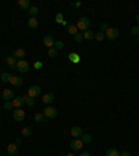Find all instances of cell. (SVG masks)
Instances as JSON below:
<instances>
[{
    "instance_id": "e575fe53",
    "label": "cell",
    "mask_w": 139,
    "mask_h": 156,
    "mask_svg": "<svg viewBox=\"0 0 139 156\" xmlns=\"http://www.w3.org/2000/svg\"><path fill=\"white\" fill-rule=\"evenodd\" d=\"M42 67H43V63H42V61H35V63H34V68H35V70H40Z\"/></svg>"
},
{
    "instance_id": "5b68a950",
    "label": "cell",
    "mask_w": 139,
    "mask_h": 156,
    "mask_svg": "<svg viewBox=\"0 0 139 156\" xmlns=\"http://www.w3.org/2000/svg\"><path fill=\"white\" fill-rule=\"evenodd\" d=\"M13 117H14V120L17 123H21L25 120V112L22 109H15L14 112H13Z\"/></svg>"
},
{
    "instance_id": "1f68e13d",
    "label": "cell",
    "mask_w": 139,
    "mask_h": 156,
    "mask_svg": "<svg viewBox=\"0 0 139 156\" xmlns=\"http://www.w3.org/2000/svg\"><path fill=\"white\" fill-rule=\"evenodd\" d=\"M47 54H49L52 58H54L56 56H57V50H56L54 48H50V49H49V52H47Z\"/></svg>"
},
{
    "instance_id": "9c48e42d",
    "label": "cell",
    "mask_w": 139,
    "mask_h": 156,
    "mask_svg": "<svg viewBox=\"0 0 139 156\" xmlns=\"http://www.w3.org/2000/svg\"><path fill=\"white\" fill-rule=\"evenodd\" d=\"M70 134L74 136V138H81L82 136V134H84V131H82V128L78 126H74L72 128H71V131H70Z\"/></svg>"
},
{
    "instance_id": "277c9868",
    "label": "cell",
    "mask_w": 139,
    "mask_h": 156,
    "mask_svg": "<svg viewBox=\"0 0 139 156\" xmlns=\"http://www.w3.org/2000/svg\"><path fill=\"white\" fill-rule=\"evenodd\" d=\"M40 93H42V89H40V87H38V85H32V87H29L28 88V96H31V98H36V96H39Z\"/></svg>"
},
{
    "instance_id": "3957f363",
    "label": "cell",
    "mask_w": 139,
    "mask_h": 156,
    "mask_svg": "<svg viewBox=\"0 0 139 156\" xmlns=\"http://www.w3.org/2000/svg\"><path fill=\"white\" fill-rule=\"evenodd\" d=\"M104 35H106V38L109 39V40H114V39L118 38L120 32H118V29L117 28H109L106 32H104Z\"/></svg>"
},
{
    "instance_id": "d6986e66",
    "label": "cell",
    "mask_w": 139,
    "mask_h": 156,
    "mask_svg": "<svg viewBox=\"0 0 139 156\" xmlns=\"http://www.w3.org/2000/svg\"><path fill=\"white\" fill-rule=\"evenodd\" d=\"M28 27L29 28H38V25H39V21L36 20V17H31L29 20H28Z\"/></svg>"
},
{
    "instance_id": "d590c367",
    "label": "cell",
    "mask_w": 139,
    "mask_h": 156,
    "mask_svg": "<svg viewBox=\"0 0 139 156\" xmlns=\"http://www.w3.org/2000/svg\"><path fill=\"white\" fill-rule=\"evenodd\" d=\"M64 21V18H63V14L61 13H59V14L56 15V22H59V24H61Z\"/></svg>"
},
{
    "instance_id": "7402d4cb",
    "label": "cell",
    "mask_w": 139,
    "mask_h": 156,
    "mask_svg": "<svg viewBox=\"0 0 139 156\" xmlns=\"http://www.w3.org/2000/svg\"><path fill=\"white\" fill-rule=\"evenodd\" d=\"M67 31H68V34H71L72 36H74L75 34H78V28H77V25H72V24H70L68 27H67Z\"/></svg>"
},
{
    "instance_id": "5bb4252c",
    "label": "cell",
    "mask_w": 139,
    "mask_h": 156,
    "mask_svg": "<svg viewBox=\"0 0 139 156\" xmlns=\"http://www.w3.org/2000/svg\"><path fill=\"white\" fill-rule=\"evenodd\" d=\"M1 98H3L4 100H13V99H14V92H13L11 89H4L3 93H1Z\"/></svg>"
},
{
    "instance_id": "d4e9b609",
    "label": "cell",
    "mask_w": 139,
    "mask_h": 156,
    "mask_svg": "<svg viewBox=\"0 0 139 156\" xmlns=\"http://www.w3.org/2000/svg\"><path fill=\"white\" fill-rule=\"evenodd\" d=\"M82 35H84V39H88V40H90V39L95 38V32H92V31H89V29H86Z\"/></svg>"
},
{
    "instance_id": "484cf974",
    "label": "cell",
    "mask_w": 139,
    "mask_h": 156,
    "mask_svg": "<svg viewBox=\"0 0 139 156\" xmlns=\"http://www.w3.org/2000/svg\"><path fill=\"white\" fill-rule=\"evenodd\" d=\"M106 156H120V152L115 149V148H110L106 152Z\"/></svg>"
},
{
    "instance_id": "e0dca14e",
    "label": "cell",
    "mask_w": 139,
    "mask_h": 156,
    "mask_svg": "<svg viewBox=\"0 0 139 156\" xmlns=\"http://www.w3.org/2000/svg\"><path fill=\"white\" fill-rule=\"evenodd\" d=\"M6 63H7V66H9L10 68H15L18 61H17V58H15L14 56H9V57L6 58Z\"/></svg>"
},
{
    "instance_id": "9a60e30c",
    "label": "cell",
    "mask_w": 139,
    "mask_h": 156,
    "mask_svg": "<svg viewBox=\"0 0 139 156\" xmlns=\"http://www.w3.org/2000/svg\"><path fill=\"white\" fill-rule=\"evenodd\" d=\"M53 100H54V95H53L52 92L45 93V95H43V98H42V102L45 103V105H50Z\"/></svg>"
},
{
    "instance_id": "30bf717a",
    "label": "cell",
    "mask_w": 139,
    "mask_h": 156,
    "mask_svg": "<svg viewBox=\"0 0 139 156\" xmlns=\"http://www.w3.org/2000/svg\"><path fill=\"white\" fill-rule=\"evenodd\" d=\"M7 153L10 156H17V153H18V145L17 144H9V146H7Z\"/></svg>"
},
{
    "instance_id": "cb8c5ba5",
    "label": "cell",
    "mask_w": 139,
    "mask_h": 156,
    "mask_svg": "<svg viewBox=\"0 0 139 156\" xmlns=\"http://www.w3.org/2000/svg\"><path fill=\"white\" fill-rule=\"evenodd\" d=\"M106 38V35H104V32H102V31H99V32H95V40H97V42H102L103 39Z\"/></svg>"
},
{
    "instance_id": "7c38bea8",
    "label": "cell",
    "mask_w": 139,
    "mask_h": 156,
    "mask_svg": "<svg viewBox=\"0 0 139 156\" xmlns=\"http://www.w3.org/2000/svg\"><path fill=\"white\" fill-rule=\"evenodd\" d=\"M13 56H14L15 58H18V60H24V57H25V49H22V48L15 49L14 52H13Z\"/></svg>"
},
{
    "instance_id": "f1b7e54d",
    "label": "cell",
    "mask_w": 139,
    "mask_h": 156,
    "mask_svg": "<svg viewBox=\"0 0 139 156\" xmlns=\"http://www.w3.org/2000/svg\"><path fill=\"white\" fill-rule=\"evenodd\" d=\"M28 11H29L31 17H36V15H38V13H39V9H38L36 6H31Z\"/></svg>"
},
{
    "instance_id": "d6a6232c",
    "label": "cell",
    "mask_w": 139,
    "mask_h": 156,
    "mask_svg": "<svg viewBox=\"0 0 139 156\" xmlns=\"http://www.w3.org/2000/svg\"><path fill=\"white\" fill-rule=\"evenodd\" d=\"M4 109L6 110H11V109H13V102H11V100H6L4 102Z\"/></svg>"
},
{
    "instance_id": "836d02e7",
    "label": "cell",
    "mask_w": 139,
    "mask_h": 156,
    "mask_svg": "<svg viewBox=\"0 0 139 156\" xmlns=\"http://www.w3.org/2000/svg\"><path fill=\"white\" fill-rule=\"evenodd\" d=\"M131 34L135 35V36H138V35H139V27H136V25L132 27V28H131Z\"/></svg>"
},
{
    "instance_id": "52a82bcc",
    "label": "cell",
    "mask_w": 139,
    "mask_h": 156,
    "mask_svg": "<svg viewBox=\"0 0 139 156\" xmlns=\"http://www.w3.org/2000/svg\"><path fill=\"white\" fill-rule=\"evenodd\" d=\"M17 70L20 71V73H27L28 70H29V64L27 63L25 60H18V63H17Z\"/></svg>"
},
{
    "instance_id": "7bdbcfd3",
    "label": "cell",
    "mask_w": 139,
    "mask_h": 156,
    "mask_svg": "<svg viewBox=\"0 0 139 156\" xmlns=\"http://www.w3.org/2000/svg\"><path fill=\"white\" fill-rule=\"evenodd\" d=\"M136 39H138V42H139V35H138V36H136Z\"/></svg>"
},
{
    "instance_id": "ba28073f",
    "label": "cell",
    "mask_w": 139,
    "mask_h": 156,
    "mask_svg": "<svg viewBox=\"0 0 139 156\" xmlns=\"http://www.w3.org/2000/svg\"><path fill=\"white\" fill-rule=\"evenodd\" d=\"M11 102H13V109H21V106L25 105V99H24V96H17Z\"/></svg>"
},
{
    "instance_id": "ffe728a7",
    "label": "cell",
    "mask_w": 139,
    "mask_h": 156,
    "mask_svg": "<svg viewBox=\"0 0 139 156\" xmlns=\"http://www.w3.org/2000/svg\"><path fill=\"white\" fill-rule=\"evenodd\" d=\"M18 6H20L22 10H29L31 1L29 0H18Z\"/></svg>"
},
{
    "instance_id": "8fae6325",
    "label": "cell",
    "mask_w": 139,
    "mask_h": 156,
    "mask_svg": "<svg viewBox=\"0 0 139 156\" xmlns=\"http://www.w3.org/2000/svg\"><path fill=\"white\" fill-rule=\"evenodd\" d=\"M54 39H53V36L52 35H46L45 38H43V43H45V46L47 49H50V48H53L54 46Z\"/></svg>"
},
{
    "instance_id": "8992f818",
    "label": "cell",
    "mask_w": 139,
    "mask_h": 156,
    "mask_svg": "<svg viewBox=\"0 0 139 156\" xmlns=\"http://www.w3.org/2000/svg\"><path fill=\"white\" fill-rule=\"evenodd\" d=\"M82 146H84V142L81 141V138H74L72 141L70 142V148L72 151H81Z\"/></svg>"
},
{
    "instance_id": "4fadbf2b",
    "label": "cell",
    "mask_w": 139,
    "mask_h": 156,
    "mask_svg": "<svg viewBox=\"0 0 139 156\" xmlns=\"http://www.w3.org/2000/svg\"><path fill=\"white\" fill-rule=\"evenodd\" d=\"M10 84L14 85V87H21V85H22V78H21L20 75H11Z\"/></svg>"
},
{
    "instance_id": "b9f144b4",
    "label": "cell",
    "mask_w": 139,
    "mask_h": 156,
    "mask_svg": "<svg viewBox=\"0 0 139 156\" xmlns=\"http://www.w3.org/2000/svg\"><path fill=\"white\" fill-rule=\"evenodd\" d=\"M67 156H75V155H72V153H68V155H67Z\"/></svg>"
},
{
    "instance_id": "8d00e7d4",
    "label": "cell",
    "mask_w": 139,
    "mask_h": 156,
    "mask_svg": "<svg viewBox=\"0 0 139 156\" xmlns=\"http://www.w3.org/2000/svg\"><path fill=\"white\" fill-rule=\"evenodd\" d=\"M107 29H109V27H107L106 22H102V24H100V31H102V32H106Z\"/></svg>"
},
{
    "instance_id": "2e32d148",
    "label": "cell",
    "mask_w": 139,
    "mask_h": 156,
    "mask_svg": "<svg viewBox=\"0 0 139 156\" xmlns=\"http://www.w3.org/2000/svg\"><path fill=\"white\" fill-rule=\"evenodd\" d=\"M68 60L71 61V63H74V64H78L81 61V56L77 52H72V53H70L68 54Z\"/></svg>"
},
{
    "instance_id": "603a6c76",
    "label": "cell",
    "mask_w": 139,
    "mask_h": 156,
    "mask_svg": "<svg viewBox=\"0 0 139 156\" xmlns=\"http://www.w3.org/2000/svg\"><path fill=\"white\" fill-rule=\"evenodd\" d=\"M0 78H1V82H3V84H7V82H10L11 74H9V73H1Z\"/></svg>"
},
{
    "instance_id": "74e56055",
    "label": "cell",
    "mask_w": 139,
    "mask_h": 156,
    "mask_svg": "<svg viewBox=\"0 0 139 156\" xmlns=\"http://www.w3.org/2000/svg\"><path fill=\"white\" fill-rule=\"evenodd\" d=\"M120 156H131V153H129L128 151H124V152H121V153H120Z\"/></svg>"
},
{
    "instance_id": "ac0fdd59",
    "label": "cell",
    "mask_w": 139,
    "mask_h": 156,
    "mask_svg": "<svg viewBox=\"0 0 139 156\" xmlns=\"http://www.w3.org/2000/svg\"><path fill=\"white\" fill-rule=\"evenodd\" d=\"M34 118H35V121L39 123V124H42V123H46V120H47V118L45 117V114H43V113H36Z\"/></svg>"
},
{
    "instance_id": "f546056e",
    "label": "cell",
    "mask_w": 139,
    "mask_h": 156,
    "mask_svg": "<svg viewBox=\"0 0 139 156\" xmlns=\"http://www.w3.org/2000/svg\"><path fill=\"white\" fill-rule=\"evenodd\" d=\"M21 134L24 136H31L32 135V130H31L29 127H24V128L21 130Z\"/></svg>"
},
{
    "instance_id": "f35d334b",
    "label": "cell",
    "mask_w": 139,
    "mask_h": 156,
    "mask_svg": "<svg viewBox=\"0 0 139 156\" xmlns=\"http://www.w3.org/2000/svg\"><path fill=\"white\" fill-rule=\"evenodd\" d=\"M80 156H90V153H89V152H81Z\"/></svg>"
},
{
    "instance_id": "60d3db41",
    "label": "cell",
    "mask_w": 139,
    "mask_h": 156,
    "mask_svg": "<svg viewBox=\"0 0 139 156\" xmlns=\"http://www.w3.org/2000/svg\"><path fill=\"white\" fill-rule=\"evenodd\" d=\"M136 21H138V24H139V13H138V15H136Z\"/></svg>"
},
{
    "instance_id": "44dd1931",
    "label": "cell",
    "mask_w": 139,
    "mask_h": 156,
    "mask_svg": "<svg viewBox=\"0 0 139 156\" xmlns=\"http://www.w3.org/2000/svg\"><path fill=\"white\" fill-rule=\"evenodd\" d=\"M81 141L85 144H90L92 142V135L90 134H82V136H81Z\"/></svg>"
},
{
    "instance_id": "7a4b0ae2",
    "label": "cell",
    "mask_w": 139,
    "mask_h": 156,
    "mask_svg": "<svg viewBox=\"0 0 139 156\" xmlns=\"http://www.w3.org/2000/svg\"><path fill=\"white\" fill-rule=\"evenodd\" d=\"M43 114H45L46 118H56L57 117V110L53 106H46L45 110H43Z\"/></svg>"
},
{
    "instance_id": "4316f807",
    "label": "cell",
    "mask_w": 139,
    "mask_h": 156,
    "mask_svg": "<svg viewBox=\"0 0 139 156\" xmlns=\"http://www.w3.org/2000/svg\"><path fill=\"white\" fill-rule=\"evenodd\" d=\"M64 46H65V45H64V42H63V40H56L53 48H54L56 50L59 52V50H63V49H64Z\"/></svg>"
},
{
    "instance_id": "ab89813d",
    "label": "cell",
    "mask_w": 139,
    "mask_h": 156,
    "mask_svg": "<svg viewBox=\"0 0 139 156\" xmlns=\"http://www.w3.org/2000/svg\"><path fill=\"white\" fill-rule=\"evenodd\" d=\"M75 7H81V1H77V3H74Z\"/></svg>"
},
{
    "instance_id": "4dcf8cb0",
    "label": "cell",
    "mask_w": 139,
    "mask_h": 156,
    "mask_svg": "<svg viewBox=\"0 0 139 156\" xmlns=\"http://www.w3.org/2000/svg\"><path fill=\"white\" fill-rule=\"evenodd\" d=\"M74 40H75V42H78V43H81V42L84 40V35L81 34V32L75 34V35H74Z\"/></svg>"
},
{
    "instance_id": "6da1fadb",
    "label": "cell",
    "mask_w": 139,
    "mask_h": 156,
    "mask_svg": "<svg viewBox=\"0 0 139 156\" xmlns=\"http://www.w3.org/2000/svg\"><path fill=\"white\" fill-rule=\"evenodd\" d=\"M89 24H90L89 18H86V17H81V18L78 20V22H77V28L80 29V31H82V32H85L86 29L89 28Z\"/></svg>"
},
{
    "instance_id": "83f0119b",
    "label": "cell",
    "mask_w": 139,
    "mask_h": 156,
    "mask_svg": "<svg viewBox=\"0 0 139 156\" xmlns=\"http://www.w3.org/2000/svg\"><path fill=\"white\" fill-rule=\"evenodd\" d=\"M24 99H25V105H28L29 107H32L35 105V99H34V98H31V96H28V95H25Z\"/></svg>"
}]
</instances>
